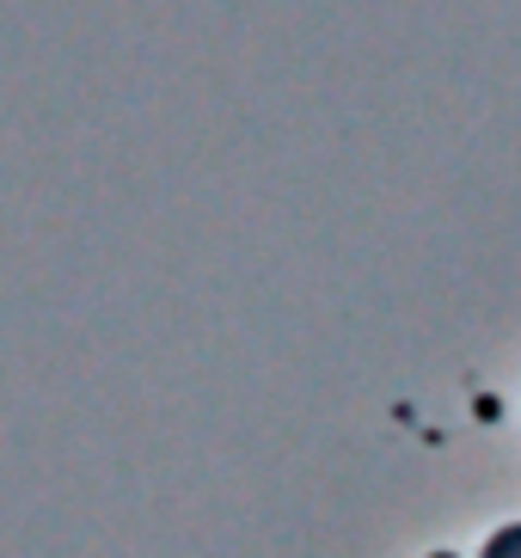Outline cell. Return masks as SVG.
<instances>
[{
  "mask_svg": "<svg viewBox=\"0 0 521 558\" xmlns=\"http://www.w3.org/2000/svg\"><path fill=\"white\" fill-rule=\"evenodd\" d=\"M436 558H455V553H436Z\"/></svg>",
  "mask_w": 521,
  "mask_h": 558,
  "instance_id": "2",
  "label": "cell"
},
{
  "mask_svg": "<svg viewBox=\"0 0 521 558\" xmlns=\"http://www.w3.org/2000/svg\"><path fill=\"white\" fill-rule=\"evenodd\" d=\"M478 558H521V522H509V527H497L485 541V553Z\"/></svg>",
  "mask_w": 521,
  "mask_h": 558,
  "instance_id": "1",
  "label": "cell"
}]
</instances>
